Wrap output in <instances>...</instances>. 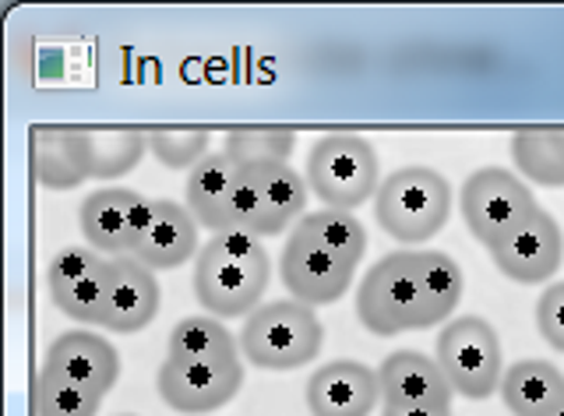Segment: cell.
<instances>
[{"instance_id": "1", "label": "cell", "mask_w": 564, "mask_h": 416, "mask_svg": "<svg viewBox=\"0 0 564 416\" xmlns=\"http://www.w3.org/2000/svg\"><path fill=\"white\" fill-rule=\"evenodd\" d=\"M272 262L261 240L229 230L212 237L194 258V297L208 315L223 318H247L258 310V300L269 286Z\"/></svg>"}, {"instance_id": "2", "label": "cell", "mask_w": 564, "mask_h": 416, "mask_svg": "<svg viewBox=\"0 0 564 416\" xmlns=\"http://www.w3.org/2000/svg\"><path fill=\"white\" fill-rule=\"evenodd\" d=\"M357 318L375 336H402L437 325L427 286H423L420 251H392L367 269L357 286Z\"/></svg>"}, {"instance_id": "3", "label": "cell", "mask_w": 564, "mask_h": 416, "mask_svg": "<svg viewBox=\"0 0 564 416\" xmlns=\"http://www.w3.org/2000/svg\"><path fill=\"white\" fill-rule=\"evenodd\" d=\"M325 328L314 307L300 300H272L243 318L240 353L258 371H296L322 353Z\"/></svg>"}, {"instance_id": "4", "label": "cell", "mask_w": 564, "mask_h": 416, "mask_svg": "<svg viewBox=\"0 0 564 416\" xmlns=\"http://www.w3.org/2000/svg\"><path fill=\"white\" fill-rule=\"evenodd\" d=\"M375 216L392 240L423 244L445 230L452 216V184L431 166H402L381 180Z\"/></svg>"}, {"instance_id": "5", "label": "cell", "mask_w": 564, "mask_h": 416, "mask_svg": "<svg viewBox=\"0 0 564 416\" xmlns=\"http://www.w3.org/2000/svg\"><path fill=\"white\" fill-rule=\"evenodd\" d=\"M378 152L360 134H325L311 145L304 180L325 208L352 212L370 195H378Z\"/></svg>"}, {"instance_id": "6", "label": "cell", "mask_w": 564, "mask_h": 416, "mask_svg": "<svg viewBox=\"0 0 564 416\" xmlns=\"http://www.w3.org/2000/svg\"><path fill=\"white\" fill-rule=\"evenodd\" d=\"M311 187L304 173L290 163H254L240 166L237 198H234V230L251 237H279L290 222L304 219Z\"/></svg>"}, {"instance_id": "7", "label": "cell", "mask_w": 564, "mask_h": 416, "mask_svg": "<svg viewBox=\"0 0 564 416\" xmlns=\"http://www.w3.org/2000/svg\"><path fill=\"white\" fill-rule=\"evenodd\" d=\"M437 368L455 395L490 398L505 377V353L494 325L480 315L452 318L437 336Z\"/></svg>"}, {"instance_id": "8", "label": "cell", "mask_w": 564, "mask_h": 416, "mask_svg": "<svg viewBox=\"0 0 564 416\" xmlns=\"http://www.w3.org/2000/svg\"><path fill=\"white\" fill-rule=\"evenodd\" d=\"M458 208H463L473 240L490 251L505 233H511L522 219L533 216L540 205L519 173L505 166H480L469 173V180L458 190Z\"/></svg>"}, {"instance_id": "9", "label": "cell", "mask_w": 564, "mask_h": 416, "mask_svg": "<svg viewBox=\"0 0 564 416\" xmlns=\"http://www.w3.org/2000/svg\"><path fill=\"white\" fill-rule=\"evenodd\" d=\"M243 385L240 360H191V357H166L155 374L159 398L187 416H202L234 403Z\"/></svg>"}, {"instance_id": "10", "label": "cell", "mask_w": 564, "mask_h": 416, "mask_svg": "<svg viewBox=\"0 0 564 416\" xmlns=\"http://www.w3.org/2000/svg\"><path fill=\"white\" fill-rule=\"evenodd\" d=\"M110 280L113 258H102L93 248H64L46 265V293L53 307L82 325H102Z\"/></svg>"}, {"instance_id": "11", "label": "cell", "mask_w": 564, "mask_h": 416, "mask_svg": "<svg viewBox=\"0 0 564 416\" xmlns=\"http://www.w3.org/2000/svg\"><path fill=\"white\" fill-rule=\"evenodd\" d=\"M279 275L293 300L307 307H328L352 286L357 265L346 262L339 254H332L322 244H314L311 237H304L293 227L279 258Z\"/></svg>"}, {"instance_id": "12", "label": "cell", "mask_w": 564, "mask_h": 416, "mask_svg": "<svg viewBox=\"0 0 564 416\" xmlns=\"http://www.w3.org/2000/svg\"><path fill=\"white\" fill-rule=\"evenodd\" d=\"M494 265L519 286H540L554 280L564 262V230L551 212L536 208L533 216L522 219L516 230L505 233L490 248Z\"/></svg>"}, {"instance_id": "13", "label": "cell", "mask_w": 564, "mask_h": 416, "mask_svg": "<svg viewBox=\"0 0 564 416\" xmlns=\"http://www.w3.org/2000/svg\"><path fill=\"white\" fill-rule=\"evenodd\" d=\"M198 254V222L187 212V205L170 198H149L141 212L131 258L152 272L181 269Z\"/></svg>"}, {"instance_id": "14", "label": "cell", "mask_w": 564, "mask_h": 416, "mask_svg": "<svg viewBox=\"0 0 564 416\" xmlns=\"http://www.w3.org/2000/svg\"><path fill=\"white\" fill-rule=\"evenodd\" d=\"M149 198H141L131 187H102L93 190L78 208V227L85 244L99 251L102 258L131 254L134 233Z\"/></svg>"}, {"instance_id": "15", "label": "cell", "mask_w": 564, "mask_h": 416, "mask_svg": "<svg viewBox=\"0 0 564 416\" xmlns=\"http://www.w3.org/2000/svg\"><path fill=\"white\" fill-rule=\"evenodd\" d=\"M381 398L378 371L360 360H332L307 381L311 416H370Z\"/></svg>"}, {"instance_id": "16", "label": "cell", "mask_w": 564, "mask_h": 416, "mask_svg": "<svg viewBox=\"0 0 564 416\" xmlns=\"http://www.w3.org/2000/svg\"><path fill=\"white\" fill-rule=\"evenodd\" d=\"M43 371L64 381H75V385L96 395H106L120 377V353L113 350V342L78 328V332H64L50 342V350L43 357Z\"/></svg>"}, {"instance_id": "17", "label": "cell", "mask_w": 564, "mask_h": 416, "mask_svg": "<svg viewBox=\"0 0 564 416\" xmlns=\"http://www.w3.org/2000/svg\"><path fill=\"white\" fill-rule=\"evenodd\" d=\"M159 300H163V293H159L152 269L134 262L131 254L113 258V280L102 307V328H110L117 336L141 332V328L155 321Z\"/></svg>"}, {"instance_id": "18", "label": "cell", "mask_w": 564, "mask_h": 416, "mask_svg": "<svg viewBox=\"0 0 564 416\" xmlns=\"http://www.w3.org/2000/svg\"><path fill=\"white\" fill-rule=\"evenodd\" d=\"M240 163L229 160L226 152H212L187 173L184 205L202 230L229 233L234 230V198H237Z\"/></svg>"}, {"instance_id": "19", "label": "cell", "mask_w": 564, "mask_h": 416, "mask_svg": "<svg viewBox=\"0 0 564 416\" xmlns=\"http://www.w3.org/2000/svg\"><path fill=\"white\" fill-rule=\"evenodd\" d=\"M384 406H448L452 409V385L437 360L416 350H395L381 360L378 368Z\"/></svg>"}, {"instance_id": "20", "label": "cell", "mask_w": 564, "mask_h": 416, "mask_svg": "<svg viewBox=\"0 0 564 416\" xmlns=\"http://www.w3.org/2000/svg\"><path fill=\"white\" fill-rule=\"evenodd\" d=\"M498 392L511 416H557L564 409V374L551 360L511 363Z\"/></svg>"}, {"instance_id": "21", "label": "cell", "mask_w": 564, "mask_h": 416, "mask_svg": "<svg viewBox=\"0 0 564 416\" xmlns=\"http://www.w3.org/2000/svg\"><path fill=\"white\" fill-rule=\"evenodd\" d=\"M88 180H117L131 173L149 152V131L138 128H75Z\"/></svg>"}, {"instance_id": "22", "label": "cell", "mask_w": 564, "mask_h": 416, "mask_svg": "<svg viewBox=\"0 0 564 416\" xmlns=\"http://www.w3.org/2000/svg\"><path fill=\"white\" fill-rule=\"evenodd\" d=\"M35 180L46 190H75L88 180L85 155L78 149L75 128H32Z\"/></svg>"}, {"instance_id": "23", "label": "cell", "mask_w": 564, "mask_h": 416, "mask_svg": "<svg viewBox=\"0 0 564 416\" xmlns=\"http://www.w3.org/2000/svg\"><path fill=\"white\" fill-rule=\"evenodd\" d=\"M511 163L529 184L564 187V128H522L511 134Z\"/></svg>"}, {"instance_id": "24", "label": "cell", "mask_w": 564, "mask_h": 416, "mask_svg": "<svg viewBox=\"0 0 564 416\" xmlns=\"http://www.w3.org/2000/svg\"><path fill=\"white\" fill-rule=\"evenodd\" d=\"M166 357L191 360H240V339L229 336L226 321L212 315H191L173 325Z\"/></svg>"}, {"instance_id": "25", "label": "cell", "mask_w": 564, "mask_h": 416, "mask_svg": "<svg viewBox=\"0 0 564 416\" xmlns=\"http://www.w3.org/2000/svg\"><path fill=\"white\" fill-rule=\"evenodd\" d=\"M296 230L304 237H311L314 244L328 248L332 254L346 258V262H352V265H360V258L367 251L364 222L352 212H343V208H317V212H311L296 222Z\"/></svg>"}, {"instance_id": "26", "label": "cell", "mask_w": 564, "mask_h": 416, "mask_svg": "<svg viewBox=\"0 0 564 416\" xmlns=\"http://www.w3.org/2000/svg\"><path fill=\"white\" fill-rule=\"evenodd\" d=\"M296 149V131L290 128H229L223 152L240 166L254 163H290Z\"/></svg>"}, {"instance_id": "27", "label": "cell", "mask_w": 564, "mask_h": 416, "mask_svg": "<svg viewBox=\"0 0 564 416\" xmlns=\"http://www.w3.org/2000/svg\"><path fill=\"white\" fill-rule=\"evenodd\" d=\"M102 395L88 392L75 381L40 371L35 374V416H99Z\"/></svg>"}, {"instance_id": "28", "label": "cell", "mask_w": 564, "mask_h": 416, "mask_svg": "<svg viewBox=\"0 0 564 416\" xmlns=\"http://www.w3.org/2000/svg\"><path fill=\"white\" fill-rule=\"evenodd\" d=\"M212 134L205 128H149V152L166 169H194L208 160Z\"/></svg>"}, {"instance_id": "29", "label": "cell", "mask_w": 564, "mask_h": 416, "mask_svg": "<svg viewBox=\"0 0 564 416\" xmlns=\"http://www.w3.org/2000/svg\"><path fill=\"white\" fill-rule=\"evenodd\" d=\"M536 332L551 350L564 353V283L543 286L536 300Z\"/></svg>"}, {"instance_id": "30", "label": "cell", "mask_w": 564, "mask_h": 416, "mask_svg": "<svg viewBox=\"0 0 564 416\" xmlns=\"http://www.w3.org/2000/svg\"><path fill=\"white\" fill-rule=\"evenodd\" d=\"M381 416H452L448 406H384Z\"/></svg>"}]
</instances>
